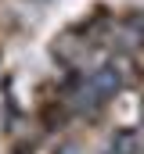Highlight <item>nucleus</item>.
I'll list each match as a JSON object with an SVG mask.
<instances>
[]
</instances>
